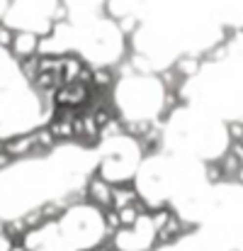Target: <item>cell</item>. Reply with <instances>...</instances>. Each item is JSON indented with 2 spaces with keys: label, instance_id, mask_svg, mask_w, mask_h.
I'll list each match as a JSON object with an SVG mask.
<instances>
[{
  "label": "cell",
  "instance_id": "6da1fadb",
  "mask_svg": "<svg viewBox=\"0 0 243 251\" xmlns=\"http://www.w3.org/2000/svg\"><path fill=\"white\" fill-rule=\"evenodd\" d=\"M112 183L100 173V168L95 166L90 171V176H85L83 180V190H85V205L105 212L112 207Z\"/></svg>",
  "mask_w": 243,
  "mask_h": 251
},
{
  "label": "cell",
  "instance_id": "7a4b0ae2",
  "mask_svg": "<svg viewBox=\"0 0 243 251\" xmlns=\"http://www.w3.org/2000/svg\"><path fill=\"white\" fill-rule=\"evenodd\" d=\"M90 88L83 83H64L59 85V90L54 93V102L56 107H73V110H83L88 102Z\"/></svg>",
  "mask_w": 243,
  "mask_h": 251
},
{
  "label": "cell",
  "instance_id": "3957f363",
  "mask_svg": "<svg viewBox=\"0 0 243 251\" xmlns=\"http://www.w3.org/2000/svg\"><path fill=\"white\" fill-rule=\"evenodd\" d=\"M39 42L42 37L37 32H29V29H17L15 34V42L10 47V56L12 61H22V59H29V56H37L39 54Z\"/></svg>",
  "mask_w": 243,
  "mask_h": 251
},
{
  "label": "cell",
  "instance_id": "277c9868",
  "mask_svg": "<svg viewBox=\"0 0 243 251\" xmlns=\"http://www.w3.org/2000/svg\"><path fill=\"white\" fill-rule=\"evenodd\" d=\"M102 227H105V234H107V237H114V234L122 229L119 212H117L114 207H110V210H105V212H102Z\"/></svg>",
  "mask_w": 243,
  "mask_h": 251
},
{
  "label": "cell",
  "instance_id": "5b68a950",
  "mask_svg": "<svg viewBox=\"0 0 243 251\" xmlns=\"http://www.w3.org/2000/svg\"><path fill=\"white\" fill-rule=\"evenodd\" d=\"M15 34H17V29L10 22H0V51H10V47L15 42Z\"/></svg>",
  "mask_w": 243,
  "mask_h": 251
},
{
  "label": "cell",
  "instance_id": "8992f818",
  "mask_svg": "<svg viewBox=\"0 0 243 251\" xmlns=\"http://www.w3.org/2000/svg\"><path fill=\"white\" fill-rule=\"evenodd\" d=\"M10 164H12V159L5 154V149H2V139H0V171H5Z\"/></svg>",
  "mask_w": 243,
  "mask_h": 251
}]
</instances>
